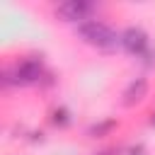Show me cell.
Listing matches in <instances>:
<instances>
[{"instance_id":"obj_1","label":"cell","mask_w":155,"mask_h":155,"mask_svg":"<svg viewBox=\"0 0 155 155\" xmlns=\"http://www.w3.org/2000/svg\"><path fill=\"white\" fill-rule=\"evenodd\" d=\"M78 31H80V36H82L87 44H94V46H99V48H114L116 44H121V34H116L111 27H107V24L99 22V19L80 22Z\"/></svg>"},{"instance_id":"obj_2","label":"cell","mask_w":155,"mask_h":155,"mask_svg":"<svg viewBox=\"0 0 155 155\" xmlns=\"http://www.w3.org/2000/svg\"><path fill=\"white\" fill-rule=\"evenodd\" d=\"M94 10L92 2H82V0H68V2H61L56 5V15L68 19V22H78V19H85L87 22V15Z\"/></svg>"},{"instance_id":"obj_3","label":"cell","mask_w":155,"mask_h":155,"mask_svg":"<svg viewBox=\"0 0 155 155\" xmlns=\"http://www.w3.org/2000/svg\"><path fill=\"white\" fill-rule=\"evenodd\" d=\"M121 46H124L128 53H133V56H143V53L148 51V36H145L143 29L128 27V29L121 31Z\"/></svg>"},{"instance_id":"obj_4","label":"cell","mask_w":155,"mask_h":155,"mask_svg":"<svg viewBox=\"0 0 155 155\" xmlns=\"http://www.w3.org/2000/svg\"><path fill=\"white\" fill-rule=\"evenodd\" d=\"M12 75H15V82H17V85L36 82L39 75H41V63H39V61H22L19 65H15Z\"/></svg>"},{"instance_id":"obj_5","label":"cell","mask_w":155,"mask_h":155,"mask_svg":"<svg viewBox=\"0 0 155 155\" xmlns=\"http://www.w3.org/2000/svg\"><path fill=\"white\" fill-rule=\"evenodd\" d=\"M145 92H148V80H145V78H136V80H131L128 87L124 90V104H126V107L138 104V102L145 97Z\"/></svg>"},{"instance_id":"obj_6","label":"cell","mask_w":155,"mask_h":155,"mask_svg":"<svg viewBox=\"0 0 155 155\" xmlns=\"http://www.w3.org/2000/svg\"><path fill=\"white\" fill-rule=\"evenodd\" d=\"M153 124H155V119H153Z\"/></svg>"}]
</instances>
